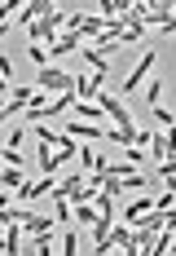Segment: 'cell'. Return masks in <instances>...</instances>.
<instances>
[{"label": "cell", "mask_w": 176, "mask_h": 256, "mask_svg": "<svg viewBox=\"0 0 176 256\" xmlns=\"http://www.w3.org/2000/svg\"><path fill=\"white\" fill-rule=\"evenodd\" d=\"M31 62H35V66H40V71H44V66H49V49H44V44H31Z\"/></svg>", "instance_id": "2e32d148"}, {"label": "cell", "mask_w": 176, "mask_h": 256, "mask_svg": "<svg viewBox=\"0 0 176 256\" xmlns=\"http://www.w3.org/2000/svg\"><path fill=\"white\" fill-rule=\"evenodd\" d=\"M9 93H13V84H9V80L0 76V102H9Z\"/></svg>", "instance_id": "d4e9b609"}, {"label": "cell", "mask_w": 176, "mask_h": 256, "mask_svg": "<svg viewBox=\"0 0 176 256\" xmlns=\"http://www.w3.org/2000/svg\"><path fill=\"white\" fill-rule=\"evenodd\" d=\"M101 194H110V199H119V194H124V181H119V177H106V186H101Z\"/></svg>", "instance_id": "d6986e66"}, {"label": "cell", "mask_w": 176, "mask_h": 256, "mask_svg": "<svg viewBox=\"0 0 176 256\" xmlns=\"http://www.w3.org/2000/svg\"><path fill=\"white\" fill-rule=\"evenodd\" d=\"M66 18H71V14H66V9H57V4H44V14H40V18H35V22H31V40H35V44H44V49H49L53 40H57V36H62V31H66Z\"/></svg>", "instance_id": "6da1fadb"}, {"label": "cell", "mask_w": 176, "mask_h": 256, "mask_svg": "<svg viewBox=\"0 0 176 256\" xmlns=\"http://www.w3.org/2000/svg\"><path fill=\"white\" fill-rule=\"evenodd\" d=\"M35 164H40V172H44V177H53V172L62 168V154L49 150V146H40V150H35Z\"/></svg>", "instance_id": "ba28073f"}, {"label": "cell", "mask_w": 176, "mask_h": 256, "mask_svg": "<svg viewBox=\"0 0 176 256\" xmlns=\"http://www.w3.org/2000/svg\"><path fill=\"white\" fill-rule=\"evenodd\" d=\"M154 115H159V128H172L176 124V115L168 110V106H154Z\"/></svg>", "instance_id": "7402d4cb"}, {"label": "cell", "mask_w": 176, "mask_h": 256, "mask_svg": "<svg viewBox=\"0 0 176 256\" xmlns=\"http://www.w3.org/2000/svg\"><path fill=\"white\" fill-rule=\"evenodd\" d=\"M159 93H163V80H150V84H146V102H150V110L159 106Z\"/></svg>", "instance_id": "ac0fdd59"}, {"label": "cell", "mask_w": 176, "mask_h": 256, "mask_svg": "<svg viewBox=\"0 0 176 256\" xmlns=\"http://www.w3.org/2000/svg\"><path fill=\"white\" fill-rule=\"evenodd\" d=\"M146 212H154V194H150V190H146V194H137V199L124 208V226H137Z\"/></svg>", "instance_id": "277c9868"}, {"label": "cell", "mask_w": 176, "mask_h": 256, "mask_svg": "<svg viewBox=\"0 0 176 256\" xmlns=\"http://www.w3.org/2000/svg\"><path fill=\"white\" fill-rule=\"evenodd\" d=\"M4 164H9V168H22L26 159H22V154H18V150H13V146H4Z\"/></svg>", "instance_id": "603a6c76"}, {"label": "cell", "mask_w": 176, "mask_h": 256, "mask_svg": "<svg viewBox=\"0 0 176 256\" xmlns=\"http://www.w3.org/2000/svg\"><path fill=\"white\" fill-rule=\"evenodd\" d=\"M0 159H4V146H0Z\"/></svg>", "instance_id": "4316f807"}, {"label": "cell", "mask_w": 176, "mask_h": 256, "mask_svg": "<svg viewBox=\"0 0 176 256\" xmlns=\"http://www.w3.org/2000/svg\"><path fill=\"white\" fill-rule=\"evenodd\" d=\"M154 71V53H146V58H141V62H137V66H132V76L124 80V93H132V88H141V84H146V76H150Z\"/></svg>", "instance_id": "8992f818"}, {"label": "cell", "mask_w": 176, "mask_h": 256, "mask_svg": "<svg viewBox=\"0 0 176 256\" xmlns=\"http://www.w3.org/2000/svg\"><path fill=\"white\" fill-rule=\"evenodd\" d=\"M35 142H40V146H57V142H62V132H53L49 124H35Z\"/></svg>", "instance_id": "7c38bea8"}, {"label": "cell", "mask_w": 176, "mask_h": 256, "mask_svg": "<svg viewBox=\"0 0 176 256\" xmlns=\"http://www.w3.org/2000/svg\"><path fill=\"white\" fill-rule=\"evenodd\" d=\"M71 84H75V76H66V71H57V66H44L40 76H35V88L40 93H71Z\"/></svg>", "instance_id": "7a4b0ae2"}, {"label": "cell", "mask_w": 176, "mask_h": 256, "mask_svg": "<svg viewBox=\"0 0 176 256\" xmlns=\"http://www.w3.org/2000/svg\"><path fill=\"white\" fill-rule=\"evenodd\" d=\"M0 36H4V26H0Z\"/></svg>", "instance_id": "83f0119b"}, {"label": "cell", "mask_w": 176, "mask_h": 256, "mask_svg": "<svg viewBox=\"0 0 176 256\" xmlns=\"http://www.w3.org/2000/svg\"><path fill=\"white\" fill-rule=\"evenodd\" d=\"M26 230H31V234H49V230H53V216H35V212H31Z\"/></svg>", "instance_id": "9a60e30c"}, {"label": "cell", "mask_w": 176, "mask_h": 256, "mask_svg": "<svg viewBox=\"0 0 176 256\" xmlns=\"http://www.w3.org/2000/svg\"><path fill=\"white\" fill-rule=\"evenodd\" d=\"M101 80H106V76H79L75 84H71V88H75V98H79V102H97Z\"/></svg>", "instance_id": "5b68a950"}, {"label": "cell", "mask_w": 176, "mask_h": 256, "mask_svg": "<svg viewBox=\"0 0 176 256\" xmlns=\"http://www.w3.org/2000/svg\"><path fill=\"white\" fill-rule=\"evenodd\" d=\"M79 44H84V40H79L75 31H62V36H57V40H53V44H49V53H53V58H62V53L79 49Z\"/></svg>", "instance_id": "9c48e42d"}, {"label": "cell", "mask_w": 176, "mask_h": 256, "mask_svg": "<svg viewBox=\"0 0 176 256\" xmlns=\"http://www.w3.org/2000/svg\"><path fill=\"white\" fill-rule=\"evenodd\" d=\"M75 252H79V234L71 230L66 238H62V256H75Z\"/></svg>", "instance_id": "ffe728a7"}, {"label": "cell", "mask_w": 176, "mask_h": 256, "mask_svg": "<svg viewBox=\"0 0 176 256\" xmlns=\"http://www.w3.org/2000/svg\"><path fill=\"white\" fill-rule=\"evenodd\" d=\"M97 216H101V212H97L93 204H75V221H88V230L97 226Z\"/></svg>", "instance_id": "4fadbf2b"}, {"label": "cell", "mask_w": 176, "mask_h": 256, "mask_svg": "<svg viewBox=\"0 0 176 256\" xmlns=\"http://www.w3.org/2000/svg\"><path fill=\"white\" fill-rule=\"evenodd\" d=\"M172 199H176V190H163V194H154V212H172Z\"/></svg>", "instance_id": "e0dca14e"}, {"label": "cell", "mask_w": 176, "mask_h": 256, "mask_svg": "<svg viewBox=\"0 0 176 256\" xmlns=\"http://www.w3.org/2000/svg\"><path fill=\"white\" fill-rule=\"evenodd\" d=\"M84 66H93V76H106V71H110V58H101L97 49L84 44Z\"/></svg>", "instance_id": "30bf717a"}, {"label": "cell", "mask_w": 176, "mask_h": 256, "mask_svg": "<svg viewBox=\"0 0 176 256\" xmlns=\"http://www.w3.org/2000/svg\"><path fill=\"white\" fill-rule=\"evenodd\" d=\"M75 115H84V124H101L106 120V110L97 102H75Z\"/></svg>", "instance_id": "8fae6325"}, {"label": "cell", "mask_w": 176, "mask_h": 256, "mask_svg": "<svg viewBox=\"0 0 176 256\" xmlns=\"http://www.w3.org/2000/svg\"><path fill=\"white\" fill-rule=\"evenodd\" d=\"M141 159H146V150H137V146H124V164H128V168H137Z\"/></svg>", "instance_id": "44dd1931"}, {"label": "cell", "mask_w": 176, "mask_h": 256, "mask_svg": "<svg viewBox=\"0 0 176 256\" xmlns=\"http://www.w3.org/2000/svg\"><path fill=\"white\" fill-rule=\"evenodd\" d=\"M172 256H176V238H172Z\"/></svg>", "instance_id": "484cf974"}, {"label": "cell", "mask_w": 176, "mask_h": 256, "mask_svg": "<svg viewBox=\"0 0 176 256\" xmlns=\"http://www.w3.org/2000/svg\"><path fill=\"white\" fill-rule=\"evenodd\" d=\"M0 186H9V190L26 186V181H22V168H4V172H0Z\"/></svg>", "instance_id": "5bb4252c"}, {"label": "cell", "mask_w": 176, "mask_h": 256, "mask_svg": "<svg viewBox=\"0 0 176 256\" xmlns=\"http://www.w3.org/2000/svg\"><path fill=\"white\" fill-rule=\"evenodd\" d=\"M35 102H40V88H35V84H18V88L9 93V102H4V120H9V115H22L26 106H35Z\"/></svg>", "instance_id": "3957f363"}, {"label": "cell", "mask_w": 176, "mask_h": 256, "mask_svg": "<svg viewBox=\"0 0 176 256\" xmlns=\"http://www.w3.org/2000/svg\"><path fill=\"white\" fill-rule=\"evenodd\" d=\"M0 76L9 80V84H13V88H18V80H13V62H9V58H0Z\"/></svg>", "instance_id": "cb8c5ba5"}, {"label": "cell", "mask_w": 176, "mask_h": 256, "mask_svg": "<svg viewBox=\"0 0 176 256\" xmlns=\"http://www.w3.org/2000/svg\"><path fill=\"white\" fill-rule=\"evenodd\" d=\"M66 137H75V142H101L106 132H101L97 124H84V120H71V124H66Z\"/></svg>", "instance_id": "52a82bcc"}]
</instances>
